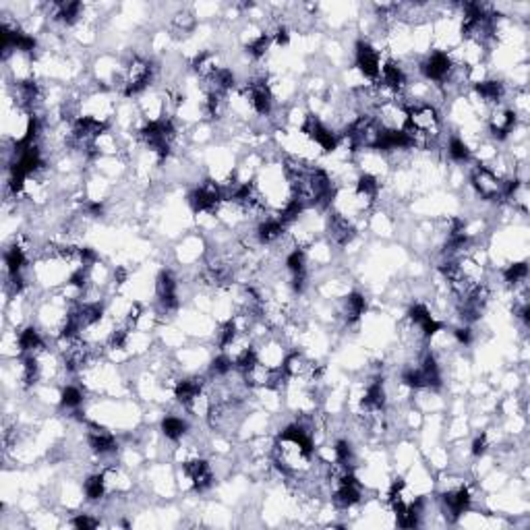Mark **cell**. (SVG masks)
I'll return each mask as SVG.
<instances>
[{
	"label": "cell",
	"mask_w": 530,
	"mask_h": 530,
	"mask_svg": "<svg viewBox=\"0 0 530 530\" xmlns=\"http://www.w3.org/2000/svg\"><path fill=\"white\" fill-rule=\"evenodd\" d=\"M382 50L377 48L373 42L369 40H358L354 46V66L360 72L362 79H369L371 83H375L382 75Z\"/></svg>",
	"instance_id": "1"
},
{
	"label": "cell",
	"mask_w": 530,
	"mask_h": 530,
	"mask_svg": "<svg viewBox=\"0 0 530 530\" xmlns=\"http://www.w3.org/2000/svg\"><path fill=\"white\" fill-rule=\"evenodd\" d=\"M471 185L475 189V193L485 199V201H497L501 199V191H503V178L491 170V166L485 164H475V168L471 170Z\"/></svg>",
	"instance_id": "2"
},
{
	"label": "cell",
	"mask_w": 530,
	"mask_h": 530,
	"mask_svg": "<svg viewBox=\"0 0 530 530\" xmlns=\"http://www.w3.org/2000/svg\"><path fill=\"white\" fill-rule=\"evenodd\" d=\"M367 311V300L360 292H350L342 298V317L346 326H354Z\"/></svg>",
	"instance_id": "3"
},
{
	"label": "cell",
	"mask_w": 530,
	"mask_h": 530,
	"mask_svg": "<svg viewBox=\"0 0 530 530\" xmlns=\"http://www.w3.org/2000/svg\"><path fill=\"white\" fill-rule=\"evenodd\" d=\"M445 151H447V158L453 162V164H471L473 162V149L471 145L458 137V135H451L447 145H445Z\"/></svg>",
	"instance_id": "4"
},
{
	"label": "cell",
	"mask_w": 530,
	"mask_h": 530,
	"mask_svg": "<svg viewBox=\"0 0 530 530\" xmlns=\"http://www.w3.org/2000/svg\"><path fill=\"white\" fill-rule=\"evenodd\" d=\"M160 431L164 433L166 439L181 441V439H185V435L189 431V423L178 414H166L160 423Z\"/></svg>",
	"instance_id": "5"
},
{
	"label": "cell",
	"mask_w": 530,
	"mask_h": 530,
	"mask_svg": "<svg viewBox=\"0 0 530 530\" xmlns=\"http://www.w3.org/2000/svg\"><path fill=\"white\" fill-rule=\"evenodd\" d=\"M83 493L88 501H102L108 495L106 489V481H104V473H94L83 481Z\"/></svg>",
	"instance_id": "6"
},
{
	"label": "cell",
	"mask_w": 530,
	"mask_h": 530,
	"mask_svg": "<svg viewBox=\"0 0 530 530\" xmlns=\"http://www.w3.org/2000/svg\"><path fill=\"white\" fill-rule=\"evenodd\" d=\"M83 402H85V394H83V390L79 386L68 384V386L62 388V392H60V406L64 410L77 412V410H81Z\"/></svg>",
	"instance_id": "7"
},
{
	"label": "cell",
	"mask_w": 530,
	"mask_h": 530,
	"mask_svg": "<svg viewBox=\"0 0 530 530\" xmlns=\"http://www.w3.org/2000/svg\"><path fill=\"white\" fill-rule=\"evenodd\" d=\"M489 447H491V443H489V437H487L485 433H481V435H477V437L473 439L471 453H473L475 458H483L485 453L489 451Z\"/></svg>",
	"instance_id": "8"
},
{
	"label": "cell",
	"mask_w": 530,
	"mask_h": 530,
	"mask_svg": "<svg viewBox=\"0 0 530 530\" xmlns=\"http://www.w3.org/2000/svg\"><path fill=\"white\" fill-rule=\"evenodd\" d=\"M70 524L75 526V528H83V530H88V528H98L100 526V520L98 518H94L92 514H77L72 520H70Z\"/></svg>",
	"instance_id": "9"
}]
</instances>
